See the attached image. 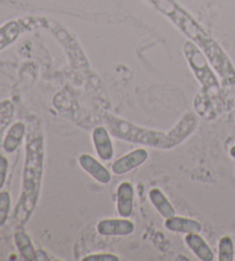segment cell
Wrapping results in <instances>:
<instances>
[{"instance_id":"cell-1","label":"cell","mask_w":235,"mask_h":261,"mask_svg":"<svg viewBox=\"0 0 235 261\" xmlns=\"http://www.w3.org/2000/svg\"><path fill=\"white\" fill-rule=\"evenodd\" d=\"M105 122L111 136L117 139L157 148V150L168 151L179 146L195 132L198 119L195 114L186 113L169 132H160V130L140 127L114 115H106Z\"/></svg>"},{"instance_id":"cell-2","label":"cell","mask_w":235,"mask_h":261,"mask_svg":"<svg viewBox=\"0 0 235 261\" xmlns=\"http://www.w3.org/2000/svg\"><path fill=\"white\" fill-rule=\"evenodd\" d=\"M44 160L43 135L36 132L30 133L25 146L21 197L16 206V218L21 223L28 221L37 206L44 175Z\"/></svg>"},{"instance_id":"cell-3","label":"cell","mask_w":235,"mask_h":261,"mask_svg":"<svg viewBox=\"0 0 235 261\" xmlns=\"http://www.w3.org/2000/svg\"><path fill=\"white\" fill-rule=\"evenodd\" d=\"M183 51L192 71L198 80V82L201 83V92L212 99L218 96L220 90L218 77L216 76L215 71L211 69L209 61L202 49L198 47V45L193 40H187L184 44Z\"/></svg>"},{"instance_id":"cell-4","label":"cell","mask_w":235,"mask_h":261,"mask_svg":"<svg viewBox=\"0 0 235 261\" xmlns=\"http://www.w3.org/2000/svg\"><path fill=\"white\" fill-rule=\"evenodd\" d=\"M203 53H204L209 64L218 74L221 85L225 89L235 88V68L220 45L211 39L205 33L200 36L195 42Z\"/></svg>"},{"instance_id":"cell-5","label":"cell","mask_w":235,"mask_h":261,"mask_svg":"<svg viewBox=\"0 0 235 261\" xmlns=\"http://www.w3.org/2000/svg\"><path fill=\"white\" fill-rule=\"evenodd\" d=\"M149 153L144 147H137L117 158L111 164V173L122 176L142 166L148 160Z\"/></svg>"},{"instance_id":"cell-6","label":"cell","mask_w":235,"mask_h":261,"mask_svg":"<svg viewBox=\"0 0 235 261\" xmlns=\"http://www.w3.org/2000/svg\"><path fill=\"white\" fill-rule=\"evenodd\" d=\"M135 230V224L129 218H110L102 219L97 223L99 235L105 237H125L132 235Z\"/></svg>"},{"instance_id":"cell-7","label":"cell","mask_w":235,"mask_h":261,"mask_svg":"<svg viewBox=\"0 0 235 261\" xmlns=\"http://www.w3.org/2000/svg\"><path fill=\"white\" fill-rule=\"evenodd\" d=\"M92 143L100 160L110 161L114 158V144H112L111 134L107 127L99 125L92 130Z\"/></svg>"},{"instance_id":"cell-8","label":"cell","mask_w":235,"mask_h":261,"mask_svg":"<svg viewBox=\"0 0 235 261\" xmlns=\"http://www.w3.org/2000/svg\"><path fill=\"white\" fill-rule=\"evenodd\" d=\"M78 164L85 173H87L90 176L96 179L100 184H108L111 181V174L108 168L103 165L101 161H99L93 155L83 153L79 155Z\"/></svg>"},{"instance_id":"cell-9","label":"cell","mask_w":235,"mask_h":261,"mask_svg":"<svg viewBox=\"0 0 235 261\" xmlns=\"http://www.w3.org/2000/svg\"><path fill=\"white\" fill-rule=\"evenodd\" d=\"M134 210V188L132 183L123 181L116 189V211L122 218H130Z\"/></svg>"},{"instance_id":"cell-10","label":"cell","mask_w":235,"mask_h":261,"mask_svg":"<svg viewBox=\"0 0 235 261\" xmlns=\"http://www.w3.org/2000/svg\"><path fill=\"white\" fill-rule=\"evenodd\" d=\"M164 227L171 232L184 233V235L201 233L203 229L202 223L197 220L187 217H178V215H173V217L165 219Z\"/></svg>"},{"instance_id":"cell-11","label":"cell","mask_w":235,"mask_h":261,"mask_svg":"<svg viewBox=\"0 0 235 261\" xmlns=\"http://www.w3.org/2000/svg\"><path fill=\"white\" fill-rule=\"evenodd\" d=\"M185 243L198 260L212 261L215 259L214 251L200 233H187L185 236Z\"/></svg>"},{"instance_id":"cell-12","label":"cell","mask_w":235,"mask_h":261,"mask_svg":"<svg viewBox=\"0 0 235 261\" xmlns=\"http://www.w3.org/2000/svg\"><path fill=\"white\" fill-rule=\"evenodd\" d=\"M149 201L152 202L154 208L159 213L162 218L168 219L175 215L174 206L171 204L168 197L164 195V192L159 188H153L148 192Z\"/></svg>"},{"instance_id":"cell-13","label":"cell","mask_w":235,"mask_h":261,"mask_svg":"<svg viewBox=\"0 0 235 261\" xmlns=\"http://www.w3.org/2000/svg\"><path fill=\"white\" fill-rule=\"evenodd\" d=\"M26 128L23 122H16L12 125V127L8 129V132L4 139V150L7 153H13L15 152L19 146L21 145L22 141L25 136Z\"/></svg>"},{"instance_id":"cell-14","label":"cell","mask_w":235,"mask_h":261,"mask_svg":"<svg viewBox=\"0 0 235 261\" xmlns=\"http://www.w3.org/2000/svg\"><path fill=\"white\" fill-rule=\"evenodd\" d=\"M14 242L22 258L26 261L36 260L37 251H36L33 241H31L28 233H25L24 231H17L14 236Z\"/></svg>"},{"instance_id":"cell-15","label":"cell","mask_w":235,"mask_h":261,"mask_svg":"<svg viewBox=\"0 0 235 261\" xmlns=\"http://www.w3.org/2000/svg\"><path fill=\"white\" fill-rule=\"evenodd\" d=\"M20 25L17 22L12 21L8 22L4 27L0 28V49L8 46L14 40L19 37Z\"/></svg>"},{"instance_id":"cell-16","label":"cell","mask_w":235,"mask_h":261,"mask_svg":"<svg viewBox=\"0 0 235 261\" xmlns=\"http://www.w3.org/2000/svg\"><path fill=\"white\" fill-rule=\"evenodd\" d=\"M234 242L230 236H223L218 242V260L233 261L234 260Z\"/></svg>"},{"instance_id":"cell-17","label":"cell","mask_w":235,"mask_h":261,"mask_svg":"<svg viewBox=\"0 0 235 261\" xmlns=\"http://www.w3.org/2000/svg\"><path fill=\"white\" fill-rule=\"evenodd\" d=\"M11 211V195L8 191H0V227L6 223Z\"/></svg>"},{"instance_id":"cell-18","label":"cell","mask_w":235,"mask_h":261,"mask_svg":"<svg viewBox=\"0 0 235 261\" xmlns=\"http://www.w3.org/2000/svg\"><path fill=\"white\" fill-rule=\"evenodd\" d=\"M83 261H120L119 255L112 253H92L85 255Z\"/></svg>"},{"instance_id":"cell-19","label":"cell","mask_w":235,"mask_h":261,"mask_svg":"<svg viewBox=\"0 0 235 261\" xmlns=\"http://www.w3.org/2000/svg\"><path fill=\"white\" fill-rule=\"evenodd\" d=\"M8 172V160L5 155H0V189H3L6 182Z\"/></svg>"},{"instance_id":"cell-20","label":"cell","mask_w":235,"mask_h":261,"mask_svg":"<svg viewBox=\"0 0 235 261\" xmlns=\"http://www.w3.org/2000/svg\"><path fill=\"white\" fill-rule=\"evenodd\" d=\"M229 156H230V158L235 159V145H233L232 147L229 148Z\"/></svg>"}]
</instances>
